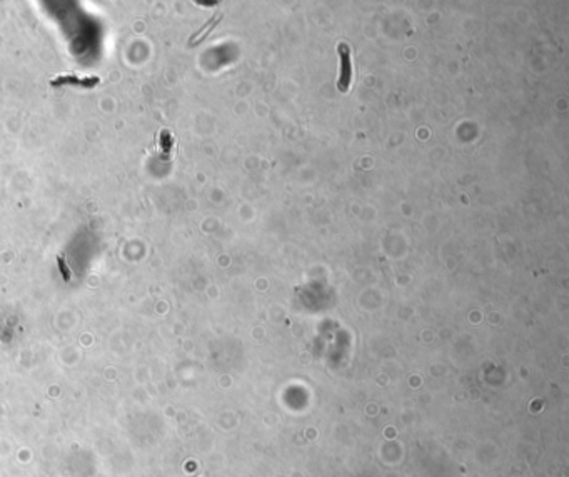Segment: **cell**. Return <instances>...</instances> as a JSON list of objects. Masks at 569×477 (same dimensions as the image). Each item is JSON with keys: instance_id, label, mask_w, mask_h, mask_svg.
<instances>
[{"instance_id": "obj_4", "label": "cell", "mask_w": 569, "mask_h": 477, "mask_svg": "<svg viewBox=\"0 0 569 477\" xmlns=\"http://www.w3.org/2000/svg\"><path fill=\"white\" fill-rule=\"evenodd\" d=\"M160 144L164 146V155H167V154H169L170 146H172V137H170V134L167 130H164L162 134H160Z\"/></svg>"}, {"instance_id": "obj_5", "label": "cell", "mask_w": 569, "mask_h": 477, "mask_svg": "<svg viewBox=\"0 0 569 477\" xmlns=\"http://www.w3.org/2000/svg\"><path fill=\"white\" fill-rule=\"evenodd\" d=\"M59 265H61V269H62V272H64V277H65V279H69V275H70V270L67 269V265H65V261H64V257H59Z\"/></svg>"}, {"instance_id": "obj_3", "label": "cell", "mask_w": 569, "mask_h": 477, "mask_svg": "<svg viewBox=\"0 0 569 477\" xmlns=\"http://www.w3.org/2000/svg\"><path fill=\"white\" fill-rule=\"evenodd\" d=\"M220 19H222V14H219V12H217V14H215V15L212 17V19L209 20V22L206 23V25H204V29H202V30H199V32H197V34L194 35V37L190 39V44H199L201 40H204V39H206V37H207V34L211 32V30H212V29H214L215 25H217V23H219V20H220Z\"/></svg>"}, {"instance_id": "obj_1", "label": "cell", "mask_w": 569, "mask_h": 477, "mask_svg": "<svg viewBox=\"0 0 569 477\" xmlns=\"http://www.w3.org/2000/svg\"><path fill=\"white\" fill-rule=\"evenodd\" d=\"M100 83V78L95 75H77V74H61L55 78L50 80L52 87H62V86H77L82 89H94Z\"/></svg>"}, {"instance_id": "obj_2", "label": "cell", "mask_w": 569, "mask_h": 477, "mask_svg": "<svg viewBox=\"0 0 569 477\" xmlns=\"http://www.w3.org/2000/svg\"><path fill=\"white\" fill-rule=\"evenodd\" d=\"M339 52V59H340V69H339V82H337V89L340 92H347L349 90V83H351V50L346 44H339L337 47Z\"/></svg>"}]
</instances>
